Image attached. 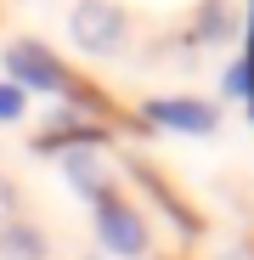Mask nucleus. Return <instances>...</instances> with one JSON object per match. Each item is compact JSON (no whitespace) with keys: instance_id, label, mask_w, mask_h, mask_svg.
<instances>
[{"instance_id":"obj_1","label":"nucleus","mask_w":254,"mask_h":260,"mask_svg":"<svg viewBox=\"0 0 254 260\" xmlns=\"http://www.w3.org/2000/svg\"><path fill=\"white\" fill-rule=\"evenodd\" d=\"M74 40L85 51H119L124 12L113 6V0H79V6H74Z\"/></svg>"},{"instance_id":"obj_2","label":"nucleus","mask_w":254,"mask_h":260,"mask_svg":"<svg viewBox=\"0 0 254 260\" xmlns=\"http://www.w3.org/2000/svg\"><path fill=\"white\" fill-rule=\"evenodd\" d=\"M6 74H12V85H40V91H62L68 85V74L34 46V40H12L6 46Z\"/></svg>"},{"instance_id":"obj_3","label":"nucleus","mask_w":254,"mask_h":260,"mask_svg":"<svg viewBox=\"0 0 254 260\" xmlns=\"http://www.w3.org/2000/svg\"><path fill=\"white\" fill-rule=\"evenodd\" d=\"M96 232L113 254H141L147 249V226H141V215L136 209H124V204H102L96 209Z\"/></svg>"},{"instance_id":"obj_4","label":"nucleus","mask_w":254,"mask_h":260,"mask_svg":"<svg viewBox=\"0 0 254 260\" xmlns=\"http://www.w3.org/2000/svg\"><path fill=\"white\" fill-rule=\"evenodd\" d=\"M147 119L175 124V130H192V136H209V130H215V108H209V102H192V96H164V102H147Z\"/></svg>"},{"instance_id":"obj_5","label":"nucleus","mask_w":254,"mask_h":260,"mask_svg":"<svg viewBox=\"0 0 254 260\" xmlns=\"http://www.w3.org/2000/svg\"><path fill=\"white\" fill-rule=\"evenodd\" d=\"M62 170L74 176V187H79V192H91V198H102V204H107V164H102L91 147H68V153H62Z\"/></svg>"},{"instance_id":"obj_6","label":"nucleus","mask_w":254,"mask_h":260,"mask_svg":"<svg viewBox=\"0 0 254 260\" xmlns=\"http://www.w3.org/2000/svg\"><path fill=\"white\" fill-rule=\"evenodd\" d=\"M0 254H6V260H40V238L12 221L6 232H0Z\"/></svg>"},{"instance_id":"obj_7","label":"nucleus","mask_w":254,"mask_h":260,"mask_svg":"<svg viewBox=\"0 0 254 260\" xmlns=\"http://www.w3.org/2000/svg\"><path fill=\"white\" fill-rule=\"evenodd\" d=\"M17 113H23V85L6 79V85H0V119H17Z\"/></svg>"}]
</instances>
